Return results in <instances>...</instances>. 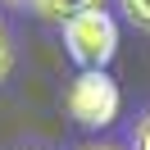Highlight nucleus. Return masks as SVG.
<instances>
[{"mask_svg": "<svg viewBox=\"0 0 150 150\" xmlns=\"http://www.w3.org/2000/svg\"><path fill=\"white\" fill-rule=\"evenodd\" d=\"M9 64H14V55H9V46H5V28H0V82L9 73Z\"/></svg>", "mask_w": 150, "mask_h": 150, "instance_id": "obj_6", "label": "nucleus"}, {"mask_svg": "<svg viewBox=\"0 0 150 150\" xmlns=\"http://www.w3.org/2000/svg\"><path fill=\"white\" fill-rule=\"evenodd\" d=\"M68 114L82 127H105L118 114V86L105 68H82L73 86H68Z\"/></svg>", "mask_w": 150, "mask_h": 150, "instance_id": "obj_2", "label": "nucleus"}, {"mask_svg": "<svg viewBox=\"0 0 150 150\" xmlns=\"http://www.w3.org/2000/svg\"><path fill=\"white\" fill-rule=\"evenodd\" d=\"M64 46L82 68H105L118 50V28L105 9H86L64 23Z\"/></svg>", "mask_w": 150, "mask_h": 150, "instance_id": "obj_1", "label": "nucleus"}, {"mask_svg": "<svg viewBox=\"0 0 150 150\" xmlns=\"http://www.w3.org/2000/svg\"><path fill=\"white\" fill-rule=\"evenodd\" d=\"M32 5H37L41 18H59V23H68V18H77V14H86V9H100L105 0H32Z\"/></svg>", "mask_w": 150, "mask_h": 150, "instance_id": "obj_3", "label": "nucleus"}, {"mask_svg": "<svg viewBox=\"0 0 150 150\" xmlns=\"http://www.w3.org/2000/svg\"><path fill=\"white\" fill-rule=\"evenodd\" d=\"M132 141H137V150H150V109H146V118L137 123V132H132Z\"/></svg>", "mask_w": 150, "mask_h": 150, "instance_id": "obj_5", "label": "nucleus"}, {"mask_svg": "<svg viewBox=\"0 0 150 150\" xmlns=\"http://www.w3.org/2000/svg\"><path fill=\"white\" fill-rule=\"evenodd\" d=\"M123 14H127V23H132V28L150 32V0H123Z\"/></svg>", "mask_w": 150, "mask_h": 150, "instance_id": "obj_4", "label": "nucleus"}, {"mask_svg": "<svg viewBox=\"0 0 150 150\" xmlns=\"http://www.w3.org/2000/svg\"><path fill=\"white\" fill-rule=\"evenodd\" d=\"M86 150H114V146H86Z\"/></svg>", "mask_w": 150, "mask_h": 150, "instance_id": "obj_7", "label": "nucleus"}]
</instances>
